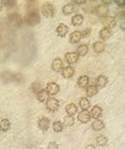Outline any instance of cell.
<instances>
[{
  "mask_svg": "<svg viewBox=\"0 0 125 149\" xmlns=\"http://www.w3.org/2000/svg\"><path fill=\"white\" fill-rule=\"evenodd\" d=\"M41 13H42V15L45 17H52L55 15V13H56V9H55V6L51 3H45L42 8H41Z\"/></svg>",
  "mask_w": 125,
  "mask_h": 149,
  "instance_id": "6da1fadb",
  "label": "cell"
},
{
  "mask_svg": "<svg viewBox=\"0 0 125 149\" xmlns=\"http://www.w3.org/2000/svg\"><path fill=\"white\" fill-rule=\"evenodd\" d=\"M26 20L30 25H37L40 22V15L37 10H30L26 15Z\"/></svg>",
  "mask_w": 125,
  "mask_h": 149,
  "instance_id": "7a4b0ae2",
  "label": "cell"
},
{
  "mask_svg": "<svg viewBox=\"0 0 125 149\" xmlns=\"http://www.w3.org/2000/svg\"><path fill=\"white\" fill-rule=\"evenodd\" d=\"M46 108L50 112H56L59 108V102L58 100L53 98V97H50V98L46 101Z\"/></svg>",
  "mask_w": 125,
  "mask_h": 149,
  "instance_id": "3957f363",
  "label": "cell"
},
{
  "mask_svg": "<svg viewBox=\"0 0 125 149\" xmlns=\"http://www.w3.org/2000/svg\"><path fill=\"white\" fill-rule=\"evenodd\" d=\"M102 24H103V26L106 27V29H113L115 24H117V21H115V17L106 15L104 17H102Z\"/></svg>",
  "mask_w": 125,
  "mask_h": 149,
  "instance_id": "277c9868",
  "label": "cell"
},
{
  "mask_svg": "<svg viewBox=\"0 0 125 149\" xmlns=\"http://www.w3.org/2000/svg\"><path fill=\"white\" fill-rule=\"evenodd\" d=\"M45 90L48 92L50 96H56L57 93L59 92V86L57 85V83H55V82H48Z\"/></svg>",
  "mask_w": 125,
  "mask_h": 149,
  "instance_id": "5b68a950",
  "label": "cell"
},
{
  "mask_svg": "<svg viewBox=\"0 0 125 149\" xmlns=\"http://www.w3.org/2000/svg\"><path fill=\"white\" fill-rule=\"evenodd\" d=\"M64 60H66V61L69 63V66H71V65H75L78 62L79 56H78L76 52H68V54L64 55Z\"/></svg>",
  "mask_w": 125,
  "mask_h": 149,
  "instance_id": "8992f818",
  "label": "cell"
},
{
  "mask_svg": "<svg viewBox=\"0 0 125 149\" xmlns=\"http://www.w3.org/2000/svg\"><path fill=\"white\" fill-rule=\"evenodd\" d=\"M90 113L88 111H86V109H83L82 112H79L78 113V120H79L81 123H88L90 120Z\"/></svg>",
  "mask_w": 125,
  "mask_h": 149,
  "instance_id": "52a82bcc",
  "label": "cell"
},
{
  "mask_svg": "<svg viewBox=\"0 0 125 149\" xmlns=\"http://www.w3.org/2000/svg\"><path fill=\"white\" fill-rule=\"evenodd\" d=\"M50 124H51V120H50L47 117L40 118L39 122H37V125H39V128H40L41 130H47V129L50 128Z\"/></svg>",
  "mask_w": 125,
  "mask_h": 149,
  "instance_id": "ba28073f",
  "label": "cell"
},
{
  "mask_svg": "<svg viewBox=\"0 0 125 149\" xmlns=\"http://www.w3.org/2000/svg\"><path fill=\"white\" fill-rule=\"evenodd\" d=\"M94 13H95L97 16L104 17V16L108 15V9H106V6H104L103 4H102V5H98V6L94 8Z\"/></svg>",
  "mask_w": 125,
  "mask_h": 149,
  "instance_id": "9c48e42d",
  "label": "cell"
},
{
  "mask_svg": "<svg viewBox=\"0 0 125 149\" xmlns=\"http://www.w3.org/2000/svg\"><path fill=\"white\" fill-rule=\"evenodd\" d=\"M63 60H61V58H55L53 61H52V70L53 71H56V72H59L61 71L62 72V70H63Z\"/></svg>",
  "mask_w": 125,
  "mask_h": 149,
  "instance_id": "30bf717a",
  "label": "cell"
},
{
  "mask_svg": "<svg viewBox=\"0 0 125 149\" xmlns=\"http://www.w3.org/2000/svg\"><path fill=\"white\" fill-rule=\"evenodd\" d=\"M62 11L64 15H71V14H73L76 11V8H75V4H72V3H67V4H64L63 8H62Z\"/></svg>",
  "mask_w": 125,
  "mask_h": 149,
  "instance_id": "8fae6325",
  "label": "cell"
},
{
  "mask_svg": "<svg viewBox=\"0 0 125 149\" xmlns=\"http://www.w3.org/2000/svg\"><path fill=\"white\" fill-rule=\"evenodd\" d=\"M68 26L67 25H64V24H59L57 27H56V32H57V35L59 37H64L67 34H68Z\"/></svg>",
  "mask_w": 125,
  "mask_h": 149,
  "instance_id": "7c38bea8",
  "label": "cell"
},
{
  "mask_svg": "<svg viewBox=\"0 0 125 149\" xmlns=\"http://www.w3.org/2000/svg\"><path fill=\"white\" fill-rule=\"evenodd\" d=\"M93 50H94V52L97 54H100V52H103V51L105 50V44H104V41H95V42L93 44Z\"/></svg>",
  "mask_w": 125,
  "mask_h": 149,
  "instance_id": "4fadbf2b",
  "label": "cell"
},
{
  "mask_svg": "<svg viewBox=\"0 0 125 149\" xmlns=\"http://www.w3.org/2000/svg\"><path fill=\"white\" fill-rule=\"evenodd\" d=\"M77 86L81 88H87L89 86V77L88 76H81L77 81Z\"/></svg>",
  "mask_w": 125,
  "mask_h": 149,
  "instance_id": "5bb4252c",
  "label": "cell"
},
{
  "mask_svg": "<svg viewBox=\"0 0 125 149\" xmlns=\"http://www.w3.org/2000/svg\"><path fill=\"white\" fill-rule=\"evenodd\" d=\"M62 76L64 78H71L75 76V68L72 66H67V67H63L62 70Z\"/></svg>",
  "mask_w": 125,
  "mask_h": 149,
  "instance_id": "9a60e30c",
  "label": "cell"
},
{
  "mask_svg": "<svg viewBox=\"0 0 125 149\" xmlns=\"http://www.w3.org/2000/svg\"><path fill=\"white\" fill-rule=\"evenodd\" d=\"M98 88H97L95 85H89L87 87V90H86V95H87V98H89V97H93L95 96L97 93H98Z\"/></svg>",
  "mask_w": 125,
  "mask_h": 149,
  "instance_id": "2e32d148",
  "label": "cell"
},
{
  "mask_svg": "<svg viewBox=\"0 0 125 149\" xmlns=\"http://www.w3.org/2000/svg\"><path fill=\"white\" fill-rule=\"evenodd\" d=\"M112 34H113L112 29H106V27H103V29L100 30V32H99V36H100L102 40H109V37L112 36Z\"/></svg>",
  "mask_w": 125,
  "mask_h": 149,
  "instance_id": "e0dca14e",
  "label": "cell"
},
{
  "mask_svg": "<svg viewBox=\"0 0 125 149\" xmlns=\"http://www.w3.org/2000/svg\"><path fill=\"white\" fill-rule=\"evenodd\" d=\"M82 39V35L79 31H73L71 36H69V41H71V44H78Z\"/></svg>",
  "mask_w": 125,
  "mask_h": 149,
  "instance_id": "ac0fdd59",
  "label": "cell"
},
{
  "mask_svg": "<svg viewBox=\"0 0 125 149\" xmlns=\"http://www.w3.org/2000/svg\"><path fill=\"white\" fill-rule=\"evenodd\" d=\"M106 83H108V78H106L105 76H98L97 77V88H104L106 86Z\"/></svg>",
  "mask_w": 125,
  "mask_h": 149,
  "instance_id": "d6986e66",
  "label": "cell"
},
{
  "mask_svg": "<svg viewBox=\"0 0 125 149\" xmlns=\"http://www.w3.org/2000/svg\"><path fill=\"white\" fill-rule=\"evenodd\" d=\"M102 107H99V106H94L93 108L90 109V117H94V118H97V119H99V117L102 116Z\"/></svg>",
  "mask_w": 125,
  "mask_h": 149,
  "instance_id": "ffe728a7",
  "label": "cell"
},
{
  "mask_svg": "<svg viewBox=\"0 0 125 149\" xmlns=\"http://www.w3.org/2000/svg\"><path fill=\"white\" fill-rule=\"evenodd\" d=\"M50 98V95L46 90H41L40 92H37V101L39 102H46Z\"/></svg>",
  "mask_w": 125,
  "mask_h": 149,
  "instance_id": "44dd1931",
  "label": "cell"
},
{
  "mask_svg": "<svg viewBox=\"0 0 125 149\" xmlns=\"http://www.w3.org/2000/svg\"><path fill=\"white\" fill-rule=\"evenodd\" d=\"M66 112H67V116H71L73 117L75 114H77V106L75 103H69L66 106Z\"/></svg>",
  "mask_w": 125,
  "mask_h": 149,
  "instance_id": "7402d4cb",
  "label": "cell"
},
{
  "mask_svg": "<svg viewBox=\"0 0 125 149\" xmlns=\"http://www.w3.org/2000/svg\"><path fill=\"white\" fill-rule=\"evenodd\" d=\"M83 15H81V14H76L75 16L72 17V25L73 26H79V25H82L83 24Z\"/></svg>",
  "mask_w": 125,
  "mask_h": 149,
  "instance_id": "603a6c76",
  "label": "cell"
},
{
  "mask_svg": "<svg viewBox=\"0 0 125 149\" xmlns=\"http://www.w3.org/2000/svg\"><path fill=\"white\" fill-rule=\"evenodd\" d=\"M79 107L82 109H89V107H90V101L89 98H87V97H82V98L79 100Z\"/></svg>",
  "mask_w": 125,
  "mask_h": 149,
  "instance_id": "cb8c5ba5",
  "label": "cell"
},
{
  "mask_svg": "<svg viewBox=\"0 0 125 149\" xmlns=\"http://www.w3.org/2000/svg\"><path fill=\"white\" fill-rule=\"evenodd\" d=\"M11 127V123L9 119H1L0 120V130L1 132H6V130H9Z\"/></svg>",
  "mask_w": 125,
  "mask_h": 149,
  "instance_id": "d4e9b609",
  "label": "cell"
},
{
  "mask_svg": "<svg viewBox=\"0 0 125 149\" xmlns=\"http://www.w3.org/2000/svg\"><path fill=\"white\" fill-rule=\"evenodd\" d=\"M92 129L93 130H102L104 129V122L102 119H95L93 123H92Z\"/></svg>",
  "mask_w": 125,
  "mask_h": 149,
  "instance_id": "484cf974",
  "label": "cell"
},
{
  "mask_svg": "<svg viewBox=\"0 0 125 149\" xmlns=\"http://www.w3.org/2000/svg\"><path fill=\"white\" fill-rule=\"evenodd\" d=\"M88 51H89V47H88V45H79L78 46V49H77V55L78 56H86L88 54Z\"/></svg>",
  "mask_w": 125,
  "mask_h": 149,
  "instance_id": "4316f807",
  "label": "cell"
},
{
  "mask_svg": "<svg viewBox=\"0 0 125 149\" xmlns=\"http://www.w3.org/2000/svg\"><path fill=\"white\" fill-rule=\"evenodd\" d=\"M63 127H72L73 124H75V119H73V117H71V116H66V117L63 118Z\"/></svg>",
  "mask_w": 125,
  "mask_h": 149,
  "instance_id": "83f0119b",
  "label": "cell"
},
{
  "mask_svg": "<svg viewBox=\"0 0 125 149\" xmlns=\"http://www.w3.org/2000/svg\"><path fill=\"white\" fill-rule=\"evenodd\" d=\"M95 143H97V146H99V147H104V146H106V143H108V139H106L105 136H98L95 138Z\"/></svg>",
  "mask_w": 125,
  "mask_h": 149,
  "instance_id": "f1b7e54d",
  "label": "cell"
},
{
  "mask_svg": "<svg viewBox=\"0 0 125 149\" xmlns=\"http://www.w3.org/2000/svg\"><path fill=\"white\" fill-rule=\"evenodd\" d=\"M52 128H53V130H55V132L59 133V132H62L64 127H63L62 122H59V120H56V122H53V124H52Z\"/></svg>",
  "mask_w": 125,
  "mask_h": 149,
  "instance_id": "f546056e",
  "label": "cell"
},
{
  "mask_svg": "<svg viewBox=\"0 0 125 149\" xmlns=\"http://www.w3.org/2000/svg\"><path fill=\"white\" fill-rule=\"evenodd\" d=\"M90 29H89V27H87V29H83L82 31H79L81 32V35H82V37H88V36H89L90 35Z\"/></svg>",
  "mask_w": 125,
  "mask_h": 149,
  "instance_id": "4dcf8cb0",
  "label": "cell"
},
{
  "mask_svg": "<svg viewBox=\"0 0 125 149\" xmlns=\"http://www.w3.org/2000/svg\"><path fill=\"white\" fill-rule=\"evenodd\" d=\"M41 90H42V88H41V83H39V82H36V83H34V85H32V91L34 92H40Z\"/></svg>",
  "mask_w": 125,
  "mask_h": 149,
  "instance_id": "1f68e13d",
  "label": "cell"
},
{
  "mask_svg": "<svg viewBox=\"0 0 125 149\" xmlns=\"http://www.w3.org/2000/svg\"><path fill=\"white\" fill-rule=\"evenodd\" d=\"M47 149H59V147H58V144L56 142H51V143H48Z\"/></svg>",
  "mask_w": 125,
  "mask_h": 149,
  "instance_id": "d6a6232c",
  "label": "cell"
},
{
  "mask_svg": "<svg viewBox=\"0 0 125 149\" xmlns=\"http://www.w3.org/2000/svg\"><path fill=\"white\" fill-rule=\"evenodd\" d=\"M87 1H79V0H76V1H73L72 4H78V5H84Z\"/></svg>",
  "mask_w": 125,
  "mask_h": 149,
  "instance_id": "836d02e7",
  "label": "cell"
},
{
  "mask_svg": "<svg viewBox=\"0 0 125 149\" xmlns=\"http://www.w3.org/2000/svg\"><path fill=\"white\" fill-rule=\"evenodd\" d=\"M86 149H95V147H94V146H92V144H89V146H87V147H86Z\"/></svg>",
  "mask_w": 125,
  "mask_h": 149,
  "instance_id": "e575fe53",
  "label": "cell"
},
{
  "mask_svg": "<svg viewBox=\"0 0 125 149\" xmlns=\"http://www.w3.org/2000/svg\"><path fill=\"white\" fill-rule=\"evenodd\" d=\"M3 9H4V4H3V3H0V11H1Z\"/></svg>",
  "mask_w": 125,
  "mask_h": 149,
  "instance_id": "d590c367",
  "label": "cell"
}]
</instances>
